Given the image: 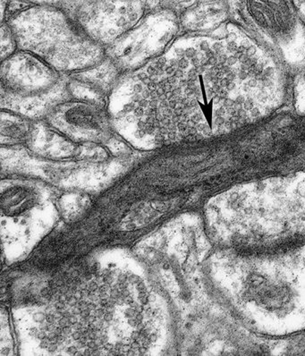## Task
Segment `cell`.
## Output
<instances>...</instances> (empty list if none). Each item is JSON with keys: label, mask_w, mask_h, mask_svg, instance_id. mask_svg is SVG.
I'll list each match as a JSON object with an SVG mask.
<instances>
[{"label": "cell", "mask_w": 305, "mask_h": 356, "mask_svg": "<svg viewBox=\"0 0 305 356\" xmlns=\"http://www.w3.org/2000/svg\"><path fill=\"white\" fill-rule=\"evenodd\" d=\"M238 24H222L186 52V134L217 136L281 106L286 79L275 58Z\"/></svg>", "instance_id": "1"}, {"label": "cell", "mask_w": 305, "mask_h": 356, "mask_svg": "<svg viewBox=\"0 0 305 356\" xmlns=\"http://www.w3.org/2000/svg\"><path fill=\"white\" fill-rule=\"evenodd\" d=\"M229 17L291 67H305V22L292 0H225Z\"/></svg>", "instance_id": "2"}, {"label": "cell", "mask_w": 305, "mask_h": 356, "mask_svg": "<svg viewBox=\"0 0 305 356\" xmlns=\"http://www.w3.org/2000/svg\"><path fill=\"white\" fill-rule=\"evenodd\" d=\"M57 72L33 53H20L3 65L2 80L10 92L22 95L44 92L57 81Z\"/></svg>", "instance_id": "3"}, {"label": "cell", "mask_w": 305, "mask_h": 356, "mask_svg": "<svg viewBox=\"0 0 305 356\" xmlns=\"http://www.w3.org/2000/svg\"><path fill=\"white\" fill-rule=\"evenodd\" d=\"M53 127L65 136L79 139H97L108 132L107 115L99 106L86 102L65 103L49 118Z\"/></svg>", "instance_id": "4"}, {"label": "cell", "mask_w": 305, "mask_h": 356, "mask_svg": "<svg viewBox=\"0 0 305 356\" xmlns=\"http://www.w3.org/2000/svg\"><path fill=\"white\" fill-rule=\"evenodd\" d=\"M247 295L252 301L267 310H280L291 301V289L284 283L263 275L249 277Z\"/></svg>", "instance_id": "5"}, {"label": "cell", "mask_w": 305, "mask_h": 356, "mask_svg": "<svg viewBox=\"0 0 305 356\" xmlns=\"http://www.w3.org/2000/svg\"><path fill=\"white\" fill-rule=\"evenodd\" d=\"M294 106L299 114L305 115V67L301 68L295 78Z\"/></svg>", "instance_id": "6"}, {"label": "cell", "mask_w": 305, "mask_h": 356, "mask_svg": "<svg viewBox=\"0 0 305 356\" xmlns=\"http://www.w3.org/2000/svg\"><path fill=\"white\" fill-rule=\"evenodd\" d=\"M32 201L31 193L24 188L14 189L13 191L8 195V210L23 211L26 209L27 205Z\"/></svg>", "instance_id": "7"}, {"label": "cell", "mask_w": 305, "mask_h": 356, "mask_svg": "<svg viewBox=\"0 0 305 356\" xmlns=\"http://www.w3.org/2000/svg\"><path fill=\"white\" fill-rule=\"evenodd\" d=\"M295 7H297L299 14L305 22V0H292Z\"/></svg>", "instance_id": "8"}]
</instances>
